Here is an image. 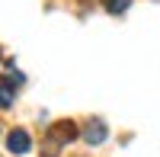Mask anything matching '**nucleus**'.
<instances>
[{"label": "nucleus", "instance_id": "1", "mask_svg": "<svg viewBox=\"0 0 160 157\" xmlns=\"http://www.w3.org/2000/svg\"><path fill=\"white\" fill-rule=\"evenodd\" d=\"M7 148H10V154H26V151L32 148L29 132H22V128H13V132L7 135Z\"/></svg>", "mask_w": 160, "mask_h": 157}, {"label": "nucleus", "instance_id": "2", "mask_svg": "<svg viewBox=\"0 0 160 157\" xmlns=\"http://www.w3.org/2000/svg\"><path fill=\"white\" fill-rule=\"evenodd\" d=\"M71 138H77V128L71 122H58L51 128V144H64V141H71Z\"/></svg>", "mask_w": 160, "mask_h": 157}, {"label": "nucleus", "instance_id": "3", "mask_svg": "<svg viewBox=\"0 0 160 157\" xmlns=\"http://www.w3.org/2000/svg\"><path fill=\"white\" fill-rule=\"evenodd\" d=\"M106 135H109V132H106V125H102V122H90V125H87V132H83V141H87V144H102Z\"/></svg>", "mask_w": 160, "mask_h": 157}, {"label": "nucleus", "instance_id": "4", "mask_svg": "<svg viewBox=\"0 0 160 157\" xmlns=\"http://www.w3.org/2000/svg\"><path fill=\"white\" fill-rule=\"evenodd\" d=\"M13 106V87L10 84H0V109Z\"/></svg>", "mask_w": 160, "mask_h": 157}, {"label": "nucleus", "instance_id": "5", "mask_svg": "<svg viewBox=\"0 0 160 157\" xmlns=\"http://www.w3.org/2000/svg\"><path fill=\"white\" fill-rule=\"evenodd\" d=\"M128 3H131V0H106V10H109V13H125Z\"/></svg>", "mask_w": 160, "mask_h": 157}, {"label": "nucleus", "instance_id": "6", "mask_svg": "<svg viewBox=\"0 0 160 157\" xmlns=\"http://www.w3.org/2000/svg\"><path fill=\"white\" fill-rule=\"evenodd\" d=\"M3 84H10V87H19L22 84V74H7V80Z\"/></svg>", "mask_w": 160, "mask_h": 157}]
</instances>
